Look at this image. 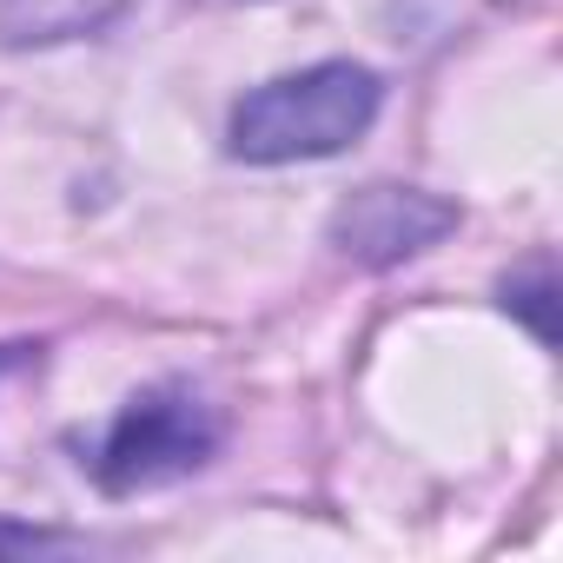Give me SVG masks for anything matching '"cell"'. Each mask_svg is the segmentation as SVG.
I'll return each mask as SVG.
<instances>
[{"label": "cell", "instance_id": "1", "mask_svg": "<svg viewBox=\"0 0 563 563\" xmlns=\"http://www.w3.org/2000/svg\"><path fill=\"white\" fill-rule=\"evenodd\" d=\"M385 107V80L358 60H319L252 87L225 120V153L245 166H292L332 159L372 133Z\"/></svg>", "mask_w": 563, "mask_h": 563}, {"label": "cell", "instance_id": "2", "mask_svg": "<svg viewBox=\"0 0 563 563\" xmlns=\"http://www.w3.org/2000/svg\"><path fill=\"white\" fill-rule=\"evenodd\" d=\"M219 411L206 405V391H192L186 378H159L146 391H133L120 405V418L100 438L93 477L107 497H140V490H166L192 471H206L219 457Z\"/></svg>", "mask_w": 563, "mask_h": 563}, {"label": "cell", "instance_id": "3", "mask_svg": "<svg viewBox=\"0 0 563 563\" xmlns=\"http://www.w3.org/2000/svg\"><path fill=\"white\" fill-rule=\"evenodd\" d=\"M444 232H457V206L438 199V192H424V186H365V192H352L332 212L339 258H352L365 272L405 265V258L431 252Z\"/></svg>", "mask_w": 563, "mask_h": 563}, {"label": "cell", "instance_id": "4", "mask_svg": "<svg viewBox=\"0 0 563 563\" xmlns=\"http://www.w3.org/2000/svg\"><path fill=\"white\" fill-rule=\"evenodd\" d=\"M120 0H0V41H67L100 27Z\"/></svg>", "mask_w": 563, "mask_h": 563}, {"label": "cell", "instance_id": "5", "mask_svg": "<svg viewBox=\"0 0 563 563\" xmlns=\"http://www.w3.org/2000/svg\"><path fill=\"white\" fill-rule=\"evenodd\" d=\"M550 299H556V286H550V258H537L530 265V278H504V312H517V319H530V332L550 345L556 339V319H550Z\"/></svg>", "mask_w": 563, "mask_h": 563}, {"label": "cell", "instance_id": "6", "mask_svg": "<svg viewBox=\"0 0 563 563\" xmlns=\"http://www.w3.org/2000/svg\"><path fill=\"white\" fill-rule=\"evenodd\" d=\"M54 550H80L60 530H34V523H0V556H54Z\"/></svg>", "mask_w": 563, "mask_h": 563}, {"label": "cell", "instance_id": "7", "mask_svg": "<svg viewBox=\"0 0 563 563\" xmlns=\"http://www.w3.org/2000/svg\"><path fill=\"white\" fill-rule=\"evenodd\" d=\"M27 352H34V345H0V378H8V372H14V365L27 358Z\"/></svg>", "mask_w": 563, "mask_h": 563}]
</instances>
